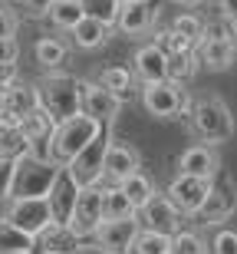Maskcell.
Segmentation results:
<instances>
[{
    "instance_id": "6da1fadb",
    "label": "cell",
    "mask_w": 237,
    "mask_h": 254,
    "mask_svg": "<svg viewBox=\"0 0 237 254\" xmlns=\"http://www.w3.org/2000/svg\"><path fill=\"white\" fill-rule=\"evenodd\" d=\"M40 106L47 109L56 123H66L73 116H79V79L69 73H43L37 79Z\"/></svg>"
},
{
    "instance_id": "7a4b0ae2",
    "label": "cell",
    "mask_w": 237,
    "mask_h": 254,
    "mask_svg": "<svg viewBox=\"0 0 237 254\" xmlns=\"http://www.w3.org/2000/svg\"><path fill=\"white\" fill-rule=\"evenodd\" d=\"M59 172H63V165H56V162H37L23 155V159H17L10 198H49Z\"/></svg>"
},
{
    "instance_id": "3957f363",
    "label": "cell",
    "mask_w": 237,
    "mask_h": 254,
    "mask_svg": "<svg viewBox=\"0 0 237 254\" xmlns=\"http://www.w3.org/2000/svg\"><path fill=\"white\" fill-rule=\"evenodd\" d=\"M191 129L198 132L201 142L221 145V142H228L234 135V116H231L228 103L221 96H208V99H198V106H194Z\"/></svg>"
},
{
    "instance_id": "277c9868",
    "label": "cell",
    "mask_w": 237,
    "mask_h": 254,
    "mask_svg": "<svg viewBox=\"0 0 237 254\" xmlns=\"http://www.w3.org/2000/svg\"><path fill=\"white\" fill-rule=\"evenodd\" d=\"M112 142H115L112 139V126H102V132H99V135L79 152L76 159L66 165L69 175H73L83 189L102 185V179H105V155H109V149H112Z\"/></svg>"
},
{
    "instance_id": "5b68a950",
    "label": "cell",
    "mask_w": 237,
    "mask_h": 254,
    "mask_svg": "<svg viewBox=\"0 0 237 254\" xmlns=\"http://www.w3.org/2000/svg\"><path fill=\"white\" fill-rule=\"evenodd\" d=\"M102 126L109 123H95V119H89V116H73V119H66V123H59L56 135H53V149H56V162L59 165H69V162L76 159L79 152L89 145V142L102 132Z\"/></svg>"
},
{
    "instance_id": "8992f818",
    "label": "cell",
    "mask_w": 237,
    "mask_h": 254,
    "mask_svg": "<svg viewBox=\"0 0 237 254\" xmlns=\"http://www.w3.org/2000/svg\"><path fill=\"white\" fill-rule=\"evenodd\" d=\"M3 221H10L20 231H27L30 238H40L56 218H53L49 198H10L7 211H3Z\"/></svg>"
},
{
    "instance_id": "52a82bcc",
    "label": "cell",
    "mask_w": 237,
    "mask_h": 254,
    "mask_svg": "<svg viewBox=\"0 0 237 254\" xmlns=\"http://www.w3.org/2000/svg\"><path fill=\"white\" fill-rule=\"evenodd\" d=\"M122 109V99L109 93L99 79H79V113L95 119V123H115V116Z\"/></svg>"
},
{
    "instance_id": "ba28073f",
    "label": "cell",
    "mask_w": 237,
    "mask_h": 254,
    "mask_svg": "<svg viewBox=\"0 0 237 254\" xmlns=\"http://www.w3.org/2000/svg\"><path fill=\"white\" fill-rule=\"evenodd\" d=\"M102 221H105V191H102V185L83 189L69 228H73L79 238H95V231L102 228Z\"/></svg>"
},
{
    "instance_id": "9c48e42d",
    "label": "cell",
    "mask_w": 237,
    "mask_h": 254,
    "mask_svg": "<svg viewBox=\"0 0 237 254\" xmlns=\"http://www.w3.org/2000/svg\"><path fill=\"white\" fill-rule=\"evenodd\" d=\"M211 189H214V182L211 179H194V175H175L171 179V185L165 189V195L175 201V208H178L181 215H198L201 211V205L208 201V195H211Z\"/></svg>"
},
{
    "instance_id": "30bf717a",
    "label": "cell",
    "mask_w": 237,
    "mask_h": 254,
    "mask_svg": "<svg viewBox=\"0 0 237 254\" xmlns=\"http://www.w3.org/2000/svg\"><path fill=\"white\" fill-rule=\"evenodd\" d=\"M139 235H142L139 215L122 218V221H102V228L95 231V248L102 254H132Z\"/></svg>"
},
{
    "instance_id": "8fae6325",
    "label": "cell",
    "mask_w": 237,
    "mask_h": 254,
    "mask_svg": "<svg viewBox=\"0 0 237 254\" xmlns=\"http://www.w3.org/2000/svg\"><path fill=\"white\" fill-rule=\"evenodd\" d=\"M181 218H185V215L175 208V201H171L165 191H158V195L139 211L142 228H148V231H161V235H178V231H181Z\"/></svg>"
},
{
    "instance_id": "7c38bea8",
    "label": "cell",
    "mask_w": 237,
    "mask_h": 254,
    "mask_svg": "<svg viewBox=\"0 0 237 254\" xmlns=\"http://www.w3.org/2000/svg\"><path fill=\"white\" fill-rule=\"evenodd\" d=\"M234 208H237L234 182L221 179V182H214V189H211L208 201L201 205V211L194 215V221H198V225H221V221H228V218L234 215Z\"/></svg>"
},
{
    "instance_id": "4fadbf2b",
    "label": "cell",
    "mask_w": 237,
    "mask_h": 254,
    "mask_svg": "<svg viewBox=\"0 0 237 254\" xmlns=\"http://www.w3.org/2000/svg\"><path fill=\"white\" fill-rule=\"evenodd\" d=\"M132 73L142 86L152 83H165L168 79V53L158 47V43H145V47L135 50L132 57Z\"/></svg>"
},
{
    "instance_id": "5bb4252c",
    "label": "cell",
    "mask_w": 237,
    "mask_h": 254,
    "mask_svg": "<svg viewBox=\"0 0 237 254\" xmlns=\"http://www.w3.org/2000/svg\"><path fill=\"white\" fill-rule=\"evenodd\" d=\"M135 172H142V155L139 149L132 145H125V142H112V149L105 155V185H122L135 175Z\"/></svg>"
},
{
    "instance_id": "9a60e30c",
    "label": "cell",
    "mask_w": 237,
    "mask_h": 254,
    "mask_svg": "<svg viewBox=\"0 0 237 254\" xmlns=\"http://www.w3.org/2000/svg\"><path fill=\"white\" fill-rule=\"evenodd\" d=\"M178 172L181 175H194V179H218L221 159L214 145H191L178 155Z\"/></svg>"
},
{
    "instance_id": "2e32d148",
    "label": "cell",
    "mask_w": 237,
    "mask_h": 254,
    "mask_svg": "<svg viewBox=\"0 0 237 254\" xmlns=\"http://www.w3.org/2000/svg\"><path fill=\"white\" fill-rule=\"evenodd\" d=\"M79 191H83V185H79V182L69 175V169L63 165L56 185H53V191H49V208H53V218H56L59 225H69V221H73V211H76Z\"/></svg>"
},
{
    "instance_id": "e0dca14e",
    "label": "cell",
    "mask_w": 237,
    "mask_h": 254,
    "mask_svg": "<svg viewBox=\"0 0 237 254\" xmlns=\"http://www.w3.org/2000/svg\"><path fill=\"white\" fill-rule=\"evenodd\" d=\"M178 93L181 86L175 83H152V86H142V106L145 113L155 116V119H175V113H178Z\"/></svg>"
},
{
    "instance_id": "ac0fdd59",
    "label": "cell",
    "mask_w": 237,
    "mask_h": 254,
    "mask_svg": "<svg viewBox=\"0 0 237 254\" xmlns=\"http://www.w3.org/2000/svg\"><path fill=\"white\" fill-rule=\"evenodd\" d=\"M37 251H49V254H79V251H83V238H79L69 225H59V221H53V225H49L47 231L37 238Z\"/></svg>"
},
{
    "instance_id": "d6986e66",
    "label": "cell",
    "mask_w": 237,
    "mask_h": 254,
    "mask_svg": "<svg viewBox=\"0 0 237 254\" xmlns=\"http://www.w3.org/2000/svg\"><path fill=\"white\" fill-rule=\"evenodd\" d=\"M158 20V3L155 0H145V3H122V13H119V23L115 27L135 37V33H145Z\"/></svg>"
},
{
    "instance_id": "ffe728a7",
    "label": "cell",
    "mask_w": 237,
    "mask_h": 254,
    "mask_svg": "<svg viewBox=\"0 0 237 254\" xmlns=\"http://www.w3.org/2000/svg\"><path fill=\"white\" fill-rule=\"evenodd\" d=\"M95 79H99L109 93L119 96L122 103H129V99L135 96V73H132V69H125V66H105Z\"/></svg>"
},
{
    "instance_id": "44dd1931",
    "label": "cell",
    "mask_w": 237,
    "mask_h": 254,
    "mask_svg": "<svg viewBox=\"0 0 237 254\" xmlns=\"http://www.w3.org/2000/svg\"><path fill=\"white\" fill-rule=\"evenodd\" d=\"M66 53H69V47L56 37H40L37 47H33V60H37L47 73H56L59 66L66 63Z\"/></svg>"
},
{
    "instance_id": "7402d4cb",
    "label": "cell",
    "mask_w": 237,
    "mask_h": 254,
    "mask_svg": "<svg viewBox=\"0 0 237 254\" xmlns=\"http://www.w3.org/2000/svg\"><path fill=\"white\" fill-rule=\"evenodd\" d=\"M33 109H40V93H37V86H30V83H13L7 86V113L13 116H30Z\"/></svg>"
},
{
    "instance_id": "603a6c76",
    "label": "cell",
    "mask_w": 237,
    "mask_h": 254,
    "mask_svg": "<svg viewBox=\"0 0 237 254\" xmlns=\"http://www.w3.org/2000/svg\"><path fill=\"white\" fill-rule=\"evenodd\" d=\"M47 20H49V23H53L56 30H69V33H73V30H76L79 23L86 20L83 3H79V0H56V3L49 7Z\"/></svg>"
},
{
    "instance_id": "cb8c5ba5",
    "label": "cell",
    "mask_w": 237,
    "mask_h": 254,
    "mask_svg": "<svg viewBox=\"0 0 237 254\" xmlns=\"http://www.w3.org/2000/svg\"><path fill=\"white\" fill-rule=\"evenodd\" d=\"M109 37H112V27L109 23H99V20H89V17L73 30V43L79 50H99Z\"/></svg>"
},
{
    "instance_id": "d4e9b609",
    "label": "cell",
    "mask_w": 237,
    "mask_h": 254,
    "mask_svg": "<svg viewBox=\"0 0 237 254\" xmlns=\"http://www.w3.org/2000/svg\"><path fill=\"white\" fill-rule=\"evenodd\" d=\"M102 191H105V221H122V218L139 215V208L129 201L122 185H102Z\"/></svg>"
},
{
    "instance_id": "484cf974",
    "label": "cell",
    "mask_w": 237,
    "mask_h": 254,
    "mask_svg": "<svg viewBox=\"0 0 237 254\" xmlns=\"http://www.w3.org/2000/svg\"><path fill=\"white\" fill-rule=\"evenodd\" d=\"M17 251H37V238H30L27 231H20L0 218V254H17Z\"/></svg>"
},
{
    "instance_id": "4316f807",
    "label": "cell",
    "mask_w": 237,
    "mask_h": 254,
    "mask_svg": "<svg viewBox=\"0 0 237 254\" xmlns=\"http://www.w3.org/2000/svg\"><path fill=\"white\" fill-rule=\"evenodd\" d=\"M198 50L194 53H178V57H168V83L175 86H188L191 79H194V73H198Z\"/></svg>"
},
{
    "instance_id": "83f0119b",
    "label": "cell",
    "mask_w": 237,
    "mask_h": 254,
    "mask_svg": "<svg viewBox=\"0 0 237 254\" xmlns=\"http://www.w3.org/2000/svg\"><path fill=\"white\" fill-rule=\"evenodd\" d=\"M56 129H59V123L43 109V106L33 109L30 116H23V135H27L30 142L33 139H49V135H56Z\"/></svg>"
},
{
    "instance_id": "f1b7e54d",
    "label": "cell",
    "mask_w": 237,
    "mask_h": 254,
    "mask_svg": "<svg viewBox=\"0 0 237 254\" xmlns=\"http://www.w3.org/2000/svg\"><path fill=\"white\" fill-rule=\"evenodd\" d=\"M122 191L129 195V201H132V205L139 208V211H142V208L148 205V201H152L155 195H158V189H155V182L148 179L145 172H135V175H132L129 182H122Z\"/></svg>"
},
{
    "instance_id": "f546056e",
    "label": "cell",
    "mask_w": 237,
    "mask_h": 254,
    "mask_svg": "<svg viewBox=\"0 0 237 254\" xmlns=\"http://www.w3.org/2000/svg\"><path fill=\"white\" fill-rule=\"evenodd\" d=\"M79 3H83V13L89 20H99V23H109V27L119 23L122 0H79Z\"/></svg>"
},
{
    "instance_id": "4dcf8cb0",
    "label": "cell",
    "mask_w": 237,
    "mask_h": 254,
    "mask_svg": "<svg viewBox=\"0 0 237 254\" xmlns=\"http://www.w3.org/2000/svg\"><path fill=\"white\" fill-rule=\"evenodd\" d=\"M132 254H171V235L142 228V235H139V241H135Z\"/></svg>"
},
{
    "instance_id": "1f68e13d",
    "label": "cell",
    "mask_w": 237,
    "mask_h": 254,
    "mask_svg": "<svg viewBox=\"0 0 237 254\" xmlns=\"http://www.w3.org/2000/svg\"><path fill=\"white\" fill-rule=\"evenodd\" d=\"M171 30H175V33H181V37H188V40H194V43L201 47L208 23H204L201 17H194V13H178V17L171 20Z\"/></svg>"
},
{
    "instance_id": "d6a6232c",
    "label": "cell",
    "mask_w": 237,
    "mask_h": 254,
    "mask_svg": "<svg viewBox=\"0 0 237 254\" xmlns=\"http://www.w3.org/2000/svg\"><path fill=\"white\" fill-rule=\"evenodd\" d=\"M171 254H208V245L198 231H185L181 228L178 235H171Z\"/></svg>"
},
{
    "instance_id": "836d02e7",
    "label": "cell",
    "mask_w": 237,
    "mask_h": 254,
    "mask_svg": "<svg viewBox=\"0 0 237 254\" xmlns=\"http://www.w3.org/2000/svg\"><path fill=\"white\" fill-rule=\"evenodd\" d=\"M158 47L168 53V57H178V53H194L198 50V43L194 40H188V37H181V33H175V30H161L158 33Z\"/></svg>"
},
{
    "instance_id": "e575fe53",
    "label": "cell",
    "mask_w": 237,
    "mask_h": 254,
    "mask_svg": "<svg viewBox=\"0 0 237 254\" xmlns=\"http://www.w3.org/2000/svg\"><path fill=\"white\" fill-rule=\"evenodd\" d=\"M211 254H237V231L234 228H221L218 235H214Z\"/></svg>"
},
{
    "instance_id": "d590c367",
    "label": "cell",
    "mask_w": 237,
    "mask_h": 254,
    "mask_svg": "<svg viewBox=\"0 0 237 254\" xmlns=\"http://www.w3.org/2000/svg\"><path fill=\"white\" fill-rule=\"evenodd\" d=\"M30 159H37V162H56L53 135H49V139H33V142H30ZM56 165H59V162H56Z\"/></svg>"
},
{
    "instance_id": "8d00e7d4",
    "label": "cell",
    "mask_w": 237,
    "mask_h": 254,
    "mask_svg": "<svg viewBox=\"0 0 237 254\" xmlns=\"http://www.w3.org/2000/svg\"><path fill=\"white\" fill-rule=\"evenodd\" d=\"M13 172H17V162H13V159H0V201H10Z\"/></svg>"
},
{
    "instance_id": "74e56055",
    "label": "cell",
    "mask_w": 237,
    "mask_h": 254,
    "mask_svg": "<svg viewBox=\"0 0 237 254\" xmlns=\"http://www.w3.org/2000/svg\"><path fill=\"white\" fill-rule=\"evenodd\" d=\"M17 27H20L17 13H13V10H10V7H0V40L13 37V33H17Z\"/></svg>"
},
{
    "instance_id": "f35d334b",
    "label": "cell",
    "mask_w": 237,
    "mask_h": 254,
    "mask_svg": "<svg viewBox=\"0 0 237 254\" xmlns=\"http://www.w3.org/2000/svg\"><path fill=\"white\" fill-rule=\"evenodd\" d=\"M194 106H198V99H191V93L181 86V93H178V113H175V119H188V123H191Z\"/></svg>"
},
{
    "instance_id": "ab89813d",
    "label": "cell",
    "mask_w": 237,
    "mask_h": 254,
    "mask_svg": "<svg viewBox=\"0 0 237 254\" xmlns=\"http://www.w3.org/2000/svg\"><path fill=\"white\" fill-rule=\"evenodd\" d=\"M17 132H23V119L13 113H3L0 116V139H7V135H17Z\"/></svg>"
},
{
    "instance_id": "60d3db41",
    "label": "cell",
    "mask_w": 237,
    "mask_h": 254,
    "mask_svg": "<svg viewBox=\"0 0 237 254\" xmlns=\"http://www.w3.org/2000/svg\"><path fill=\"white\" fill-rule=\"evenodd\" d=\"M17 57H20V43L13 37H7V40H0V63H17Z\"/></svg>"
},
{
    "instance_id": "b9f144b4",
    "label": "cell",
    "mask_w": 237,
    "mask_h": 254,
    "mask_svg": "<svg viewBox=\"0 0 237 254\" xmlns=\"http://www.w3.org/2000/svg\"><path fill=\"white\" fill-rule=\"evenodd\" d=\"M53 3H56V0H23V10H27L30 17H47Z\"/></svg>"
},
{
    "instance_id": "7bdbcfd3",
    "label": "cell",
    "mask_w": 237,
    "mask_h": 254,
    "mask_svg": "<svg viewBox=\"0 0 237 254\" xmlns=\"http://www.w3.org/2000/svg\"><path fill=\"white\" fill-rule=\"evenodd\" d=\"M20 79V69L17 63H0V89H7V86H13Z\"/></svg>"
},
{
    "instance_id": "ee69618b",
    "label": "cell",
    "mask_w": 237,
    "mask_h": 254,
    "mask_svg": "<svg viewBox=\"0 0 237 254\" xmlns=\"http://www.w3.org/2000/svg\"><path fill=\"white\" fill-rule=\"evenodd\" d=\"M218 7H221V13H224V20L237 17V0H218Z\"/></svg>"
},
{
    "instance_id": "f6af8a7d",
    "label": "cell",
    "mask_w": 237,
    "mask_h": 254,
    "mask_svg": "<svg viewBox=\"0 0 237 254\" xmlns=\"http://www.w3.org/2000/svg\"><path fill=\"white\" fill-rule=\"evenodd\" d=\"M175 3H181V7H198V3H204V0H175Z\"/></svg>"
},
{
    "instance_id": "bcb514c9",
    "label": "cell",
    "mask_w": 237,
    "mask_h": 254,
    "mask_svg": "<svg viewBox=\"0 0 237 254\" xmlns=\"http://www.w3.org/2000/svg\"><path fill=\"white\" fill-rule=\"evenodd\" d=\"M228 27H231V33H234V40H237V17H228Z\"/></svg>"
},
{
    "instance_id": "7dc6e473",
    "label": "cell",
    "mask_w": 237,
    "mask_h": 254,
    "mask_svg": "<svg viewBox=\"0 0 237 254\" xmlns=\"http://www.w3.org/2000/svg\"><path fill=\"white\" fill-rule=\"evenodd\" d=\"M0 159H7V155H3V139H0Z\"/></svg>"
},
{
    "instance_id": "c3c4849f",
    "label": "cell",
    "mask_w": 237,
    "mask_h": 254,
    "mask_svg": "<svg viewBox=\"0 0 237 254\" xmlns=\"http://www.w3.org/2000/svg\"><path fill=\"white\" fill-rule=\"evenodd\" d=\"M122 3H145V0H122Z\"/></svg>"
},
{
    "instance_id": "681fc988",
    "label": "cell",
    "mask_w": 237,
    "mask_h": 254,
    "mask_svg": "<svg viewBox=\"0 0 237 254\" xmlns=\"http://www.w3.org/2000/svg\"><path fill=\"white\" fill-rule=\"evenodd\" d=\"M17 254H37V251H17Z\"/></svg>"
},
{
    "instance_id": "f907efd6",
    "label": "cell",
    "mask_w": 237,
    "mask_h": 254,
    "mask_svg": "<svg viewBox=\"0 0 237 254\" xmlns=\"http://www.w3.org/2000/svg\"><path fill=\"white\" fill-rule=\"evenodd\" d=\"M37 254H49V251H37Z\"/></svg>"
},
{
    "instance_id": "816d5d0a",
    "label": "cell",
    "mask_w": 237,
    "mask_h": 254,
    "mask_svg": "<svg viewBox=\"0 0 237 254\" xmlns=\"http://www.w3.org/2000/svg\"><path fill=\"white\" fill-rule=\"evenodd\" d=\"M234 66H237V57H234Z\"/></svg>"
},
{
    "instance_id": "f5cc1de1",
    "label": "cell",
    "mask_w": 237,
    "mask_h": 254,
    "mask_svg": "<svg viewBox=\"0 0 237 254\" xmlns=\"http://www.w3.org/2000/svg\"><path fill=\"white\" fill-rule=\"evenodd\" d=\"M79 254H86V251H79Z\"/></svg>"
},
{
    "instance_id": "db71d44e",
    "label": "cell",
    "mask_w": 237,
    "mask_h": 254,
    "mask_svg": "<svg viewBox=\"0 0 237 254\" xmlns=\"http://www.w3.org/2000/svg\"><path fill=\"white\" fill-rule=\"evenodd\" d=\"M20 3H23V0H20Z\"/></svg>"
}]
</instances>
